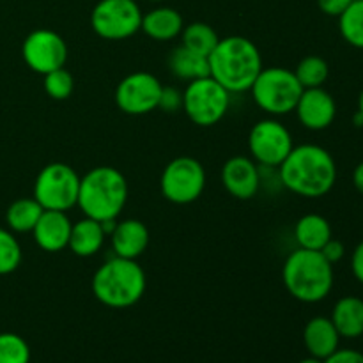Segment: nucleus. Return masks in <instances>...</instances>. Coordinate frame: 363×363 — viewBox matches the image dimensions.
Wrapping results in <instances>:
<instances>
[{
    "label": "nucleus",
    "mask_w": 363,
    "mask_h": 363,
    "mask_svg": "<svg viewBox=\"0 0 363 363\" xmlns=\"http://www.w3.org/2000/svg\"><path fill=\"white\" fill-rule=\"evenodd\" d=\"M92 30L103 39L121 41L142 27V11L135 0H99L91 13Z\"/></svg>",
    "instance_id": "obj_9"
},
{
    "label": "nucleus",
    "mask_w": 363,
    "mask_h": 363,
    "mask_svg": "<svg viewBox=\"0 0 363 363\" xmlns=\"http://www.w3.org/2000/svg\"><path fill=\"white\" fill-rule=\"evenodd\" d=\"M45 209L34 197L18 199L7 208L6 222L13 233H32Z\"/></svg>",
    "instance_id": "obj_24"
},
{
    "label": "nucleus",
    "mask_w": 363,
    "mask_h": 363,
    "mask_svg": "<svg viewBox=\"0 0 363 363\" xmlns=\"http://www.w3.org/2000/svg\"><path fill=\"white\" fill-rule=\"evenodd\" d=\"M181 38H183L184 48L204 57L211 55V52L216 48L220 41L215 28L211 25L204 23V21H194V23L186 25L183 32H181Z\"/></svg>",
    "instance_id": "obj_25"
},
{
    "label": "nucleus",
    "mask_w": 363,
    "mask_h": 363,
    "mask_svg": "<svg viewBox=\"0 0 363 363\" xmlns=\"http://www.w3.org/2000/svg\"><path fill=\"white\" fill-rule=\"evenodd\" d=\"M222 183L233 197L248 201L257 194L259 184H261L257 163L247 156H234L227 160L222 169Z\"/></svg>",
    "instance_id": "obj_15"
},
{
    "label": "nucleus",
    "mask_w": 363,
    "mask_h": 363,
    "mask_svg": "<svg viewBox=\"0 0 363 363\" xmlns=\"http://www.w3.org/2000/svg\"><path fill=\"white\" fill-rule=\"evenodd\" d=\"M73 77L66 67H59V69L45 74V91L52 99H57V101L67 99L73 92Z\"/></svg>",
    "instance_id": "obj_30"
},
{
    "label": "nucleus",
    "mask_w": 363,
    "mask_h": 363,
    "mask_svg": "<svg viewBox=\"0 0 363 363\" xmlns=\"http://www.w3.org/2000/svg\"><path fill=\"white\" fill-rule=\"evenodd\" d=\"M183 28V16L172 7H156L147 14H142L140 30L155 41H172Z\"/></svg>",
    "instance_id": "obj_19"
},
{
    "label": "nucleus",
    "mask_w": 363,
    "mask_h": 363,
    "mask_svg": "<svg viewBox=\"0 0 363 363\" xmlns=\"http://www.w3.org/2000/svg\"><path fill=\"white\" fill-rule=\"evenodd\" d=\"M0 363H30V347L16 333H0Z\"/></svg>",
    "instance_id": "obj_28"
},
{
    "label": "nucleus",
    "mask_w": 363,
    "mask_h": 363,
    "mask_svg": "<svg viewBox=\"0 0 363 363\" xmlns=\"http://www.w3.org/2000/svg\"><path fill=\"white\" fill-rule=\"evenodd\" d=\"M353 123H354V126H358V128L363 126V116L360 112H358V110H357V113H354V117H353Z\"/></svg>",
    "instance_id": "obj_37"
},
{
    "label": "nucleus",
    "mask_w": 363,
    "mask_h": 363,
    "mask_svg": "<svg viewBox=\"0 0 363 363\" xmlns=\"http://www.w3.org/2000/svg\"><path fill=\"white\" fill-rule=\"evenodd\" d=\"M339 342L340 335L330 318L319 315V318L311 319L305 325L303 344L308 353H311V357L326 360L330 354L339 350Z\"/></svg>",
    "instance_id": "obj_18"
},
{
    "label": "nucleus",
    "mask_w": 363,
    "mask_h": 363,
    "mask_svg": "<svg viewBox=\"0 0 363 363\" xmlns=\"http://www.w3.org/2000/svg\"><path fill=\"white\" fill-rule=\"evenodd\" d=\"M163 85L155 74L138 71L124 77L116 89L119 110L130 116H144L160 106Z\"/></svg>",
    "instance_id": "obj_11"
},
{
    "label": "nucleus",
    "mask_w": 363,
    "mask_h": 363,
    "mask_svg": "<svg viewBox=\"0 0 363 363\" xmlns=\"http://www.w3.org/2000/svg\"><path fill=\"white\" fill-rule=\"evenodd\" d=\"M21 262V247L13 233L0 227V275L16 272Z\"/></svg>",
    "instance_id": "obj_29"
},
{
    "label": "nucleus",
    "mask_w": 363,
    "mask_h": 363,
    "mask_svg": "<svg viewBox=\"0 0 363 363\" xmlns=\"http://www.w3.org/2000/svg\"><path fill=\"white\" fill-rule=\"evenodd\" d=\"M21 55L34 73L46 74L64 67L67 60V45L57 32L38 28L25 38Z\"/></svg>",
    "instance_id": "obj_13"
},
{
    "label": "nucleus",
    "mask_w": 363,
    "mask_h": 363,
    "mask_svg": "<svg viewBox=\"0 0 363 363\" xmlns=\"http://www.w3.org/2000/svg\"><path fill=\"white\" fill-rule=\"evenodd\" d=\"M294 74H296L298 82H300L303 89L323 87L325 82L328 80L330 67L323 57L308 55L300 60V64L294 69Z\"/></svg>",
    "instance_id": "obj_27"
},
{
    "label": "nucleus",
    "mask_w": 363,
    "mask_h": 363,
    "mask_svg": "<svg viewBox=\"0 0 363 363\" xmlns=\"http://www.w3.org/2000/svg\"><path fill=\"white\" fill-rule=\"evenodd\" d=\"M160 188L163 197L172 204H191L206 188L204 167L191 156H179L165 167Z\"/></svg>",
    "instance_id": "obj_10"
},
{
    "label": "nucleus",
    "mask_w": 363,
    "mask_h": 363,
    "mask_svg": "<svg viewBox=\"0 0 363 363\" xmlns=\"http://www.w3.org/2000/svg\"><path fill=\"white\" fill-rule=\"evenodd\" d=\"M145 273L133 259L112 257L103 262L92 277L96 300L110 308H128L145 293Z\"/></svg>",
    "instance_id": "obj_5"
},
{
    "label": "nucleus",
    "mask_w": 363,
    "mask_h": 363,
    "mask_svg": "<svg viewBox=\"0 0 363 363\" xmlns=\"http://www.w3.org/2000/svg\"><path fill=\"white\" fill-rule=\"evenodd\" d=\"M80 176L66 163H50L38 174L34 183V199L43 209L69 211L78 204Z\"/></svg>",
    "instance_id": "obj_8"
},
{
    "label": "nucleus",
    "mask_w": 363,
    "mask_h": 363,
    "mask_svg": "<svg viewBox=\"0 0 363 363\" xmlns=\"http://www.w3.org/2000/svg\"><path fill=\"white\" fill-rule=\"evenodd\" d=\"M230 92L215 78L204 77L188 82L183 92V110L197 126L209 128L223 119L229 110Z\"/></svg>",
    "instance_id": "obj_7"
},
{
    "label": "nucleus",
    "mask_w": 363,
    "mask_h": 363,
    "mask_svg": "<svg viewBox=\"0 0 363 363\" xmlns=\"http://www.w3.org/2000/svg\"><path fill=\"white\" fill-rule=\"evenodd\" d=\"M325 363H363V353L357 350H337Z\"/></svg>",
    "instance_id": "obj_33"
},
{
    "label": "nucleus",
    "mask_w": 363,
    "mask_h": 363,
    "mask_svg": "<svg viewBox=\"0 0 363 363\" xmlns=\"http://www.w3.org/2000/svg\"><path fill=\"white\" fill-rule=\"evenodd\" d=\"M351 272L353 277L363 286V241L354 247L353 255H351Z\"/></svg>",
    "instance_id": "obj_35"
},
{
    "label": "nucleus",
    "mask_w": 363,
    "mask_h": 363,
    "mask_svg": "<svg viewBox=\"0 0 363 363\" xmlns=\"http://www.w3.org/2000/svg\"><path fill=\"white\" fill-rule=\"evenodd\" d=\"M298 121L307 130L321 131L333 124L337 117V103L323 87L303 89L296 105Z\"/></svg>",
    "instance_id": "obj_14"
},
{
    "label": "nucleus",
    "mask_w": 363,
    "mask_h": 363,
    "mask_svg": "<svg viewBox=\"0 0 363 363\" xmlns=\"http://www.w3.org/2000/svg\"><path fill=\"white\" fill-rule=\"evenodd\" d=\"M170 71L176 74L177 78L183 80H197V78L209 77V60L208 57L199 55V53L191 52V50L184 48L183 45L172 52L169 59Z\"/></svg>",
    "instance_id": "obj_23"
},
{
    "label": "nucleus",
    "mask_w": 363,
    "mask_h": 363,
    "mask_svg": "<svg viewBox=\"0 0 363 363\" xmlns=\"http://www.w3.org/2000/svg\"><path fill=\"white\" fill-rule=\"evenodd\" d=\"M209 60V77L215 78L229 92L250 91L262 69L257 46L243 35L220 39Z\"/></svg>",
    "instance_id": "obj_2"
},
{
    "label": "nucleus",
    "mask_w": 363,
    "mask_h": 363,
    "mask_svg": "<svg viewBox=\"0 0 363 363\" xmlns=\"http://www.w3.org/2000/svg\"><path fill=\"white\" fill-rule=\"evenodd\" d=\"M71 227L73 223L66 213L45 209L32 234H34V241L39 248H43L45 252H60L69 243Z\"/></svg>",
    "instance_id": "obj_16"
},
{
    "label": "nucleus",
    "mask_w": 363,
    "mask_h": 363,
    "mask_svg": "<svg viewBox=\"0 0 363 363\" xmlns=\"http://www.w3.org/2000/svg\"><path fill=\"white\" fill-rule=\"evenodd\" d=\"M332 323L340 337L358 339L363 335V300L358 296H344L332 311Z\"/></svg>",
    "instance_id": "obj_21"
},
{
    "label": "nucleus",
    "mask_w": 363,
    "mask_h": 363,
    "mask_svg": "<svg viewBox=\"0 0 363 363\" xmlns=\"http://www.w3.org/2000/svg\"><path fill=\"white\" fill-rule=\"evenodd\" d=\"M105 236L106 233L103 229V223L85 216L84 220H78L71 227V236L67 247L78 257H92L103 247Z\"/></svg>",
    "instance_id": "obj_20"
},
{
    "label": "nucleus",
    "mask_w": 363,
    "mask_h": 363,
    "mask_svg": "<svg viewBox=\"0 0 363 363\" xmlns=\"http://www.w3.org/2000/svg\"><path fill=\"white\" fill-rule=\"evenodd\" d=\"M353 184L358 191L363 195V162L358 163L353 172Z\"/></svg>",
    "instance_id": "obj_36"
},
{
    "label": "nucleus",
    "mask_w": 363,
    "mask_h": 363,
    "mask_svg": "<svg viewBox=\"0 0 363 363\" xmlns=\"http://www.w3.org/2000/svg\"><path fill=\"white\" fill-rule=\"evenodd\" d=\"M294 238L300 248H307V250H321L330 240H332V225L328 220L321 215H311L301 216L294 225Z\"/></svg>",
    "instance_id": "obj_22"
},
{
    "label": "nucleus",
    "mask_w": 363,
    "mask_h": 363,
    "mask_svg": "<svg viewBox=\"0 0 363 363\" xmlns=\"http://www.w3.org/2000/svg\"><path fill=\"white\" fill-rule=\"evenodd\" d=\"M351 2H353V0H318V6L319 9L325 14H328V16L339 18L340 14L350 7Z\"/></svg>",
    "instance_id": "obj_34"
},
{
    "label": "nucleus",
    "mask_w": 363,
    "mask_h": 363,
    "mask_svg": "<svg viewBox=\"0 0 363 363\" xmlns=\"http://www.w3.org/2000/svg\"><path fill=\"white\" fill-rule=\"evenodd\" d=\"M151 2H163V0H151Z\"/></svg>",
    "instance_id": "obj_40"
},
{
    "label": "nucleus",
    "mask_w": 363,
    "mask_h": 363,
    "mask_svg": "<svg viewBox=\"0 0 363 363\" xmlns=\"http://www.w3.org/2000/svg\"><path fill=\"white\" fill-rule=\"evenodd\" d=\"M128 201L126 177L113 167H96L80 177L78 208L98 222H112Z\"/></svg>",
    "instance_id": "obj_4"
},
{
    "label": "nucleus",
    "mask_w": 363,
    "mask_h": 363,
    "mask_svg": "<svg viewBox=\"0 0 363 363\" xmlns=\"http://www.w3.org/2000/svg\"><path fill=\"white\" fill-rule=\"evenodd\" d=\"M112 236V250L117 257L137 259L149 247V229L140 220L128 218L116 223L110 230Z\"/></svg>",
    "instance_id": "obj_17"
},
{
    "label": "nucleus",
    "mask_w": 363,
    "mask_h": 363,
    "mask_svg": "<svg viewBox=\"0 0 363 363\" xmlns=\"http://www.w3.org/2000/svg\"><path fill=\"white\" fill-rule=\"evenodd\" d=\"M160 106H162L165 112H176L179 106H183V94L177 92L172 87H163L162 99H160Z\"/></svg>",
    "instance_id": "obj_31"
},
{
    "label": "nucleus",
    "mask_w": 363,
    "mask_h": 363,
    "mask_svg": "<svg viewBox=\"0 0 363 363\" xmlns=\"http://www.w3.org/2000/svg\"><path fill=\"white\" fill-rule=\"evenodd\" d=\"M319 252H321V254L325 255L326 261L332 262V264H335V262L342 261L344 254H346V247H344L342 241L333 240V238H332V240H330L328 243H326L325 247H323Z\"/></svg>",
    "instance_id": "obj_32"
},
{
    "label": "nucleus",
    "mask_w": 363,
    "mask_h": 363,
    "mask_svg": "<svg viewBox=\"0 0 363 363\" xmlns=\"http://www.w3.org/2000/svg\"><path fill=\"white\" fill-rule=\"evenodd\" d=\"M293 147L289 130L277 119L259 121L248 137V149L252 156L264 167H280Z\"/></svg>",
    "instance_id": "obj_12"
},
{
    "label": "nucleus",
    "mask_w": 363,
    "mask_h": 363,
    "mask_svg": "<svg viewBox=\"0 0 363 363\" xmlns=\"http://www.w3.org/2000/svg\"><path fill=\"white\" fill-rule=\"evenodd\" d=\"M287 293L303 303L323 301L333 289V264L318 250L291 252L282 268Z\"/></svg>",
    "instance_id": "obj_3"
},
{
    "label": "nucleus",
    "mask_w": 363,
    "mask_h": 363,
    "mask_svg": "<svg viewBox=\"0 0 363 363\" xmlns=\"http://www.w3.org/2000/svg\"><path fill=\"white\" fill-rule=\"evenodd\" d=\"M339 30L347 45L363 50V0H353L340 14Z\"/></svg>",
    "instance_id": "obj_26"
},
{
    "label": "nucleus",
    "mask_w": 363,
    "mask_h": 363,
    "mask_svg": "<svg viewBox=\"0 0 363 363\" xmlns=\"http://www.w3.org/2000/svg\"><path fill=\"white\" fill-rule=\"evenodd\" d=\"M279 169L284 186L300 197H325L335 186L337 163L321 145H294Z\"/></svg>",
    "instance_id": "obj_1"
},
{
    "label": "nucleus",
    "mask_w": 363,
    "mask_h": 363,
    "mask_svg": "<svg viewBox=\"0 0 363 363\" xmlns=\"http://www.w3.org/2000/svg\"><path fill=\"white\" fill-rule=\"evenodd\" d=\"M300 363H325V360H321V358L311 357V358H305V360H301Z\"/></svg>",
    "instance_id": "obj_38"
},
{
    "label": "nucleus",
    "mask_w": 363,
    "mask_h": 363,
    "mask_svg": "<svg viewBox=\"0 0 363 363\" xmlns=\"http://www.w3.org/2000/svg\"><path fill=\"white\" fill-rule=\"evenodd\" d=\"M254 101L269 116H287L298 105L303 87L287 67H262L250 87Z\"/></svg>",
    "instance_id": "obj_6"
},
{
    "label": "nucleus",
    "mask_w": 363,
    "mask_h": 363,
    "mask_svg": "<svg viewBox=\"0 0 363 363\" xmlns=\"http://www.w3.org/2000/svg\"><path fill=\"white\" fill-rule=\"evenodd\" d=\"M358 112L363 116V91L360 92V96H358Z\"/></svg>",
    "instance_id": "obj_39"
}]
</instances>
